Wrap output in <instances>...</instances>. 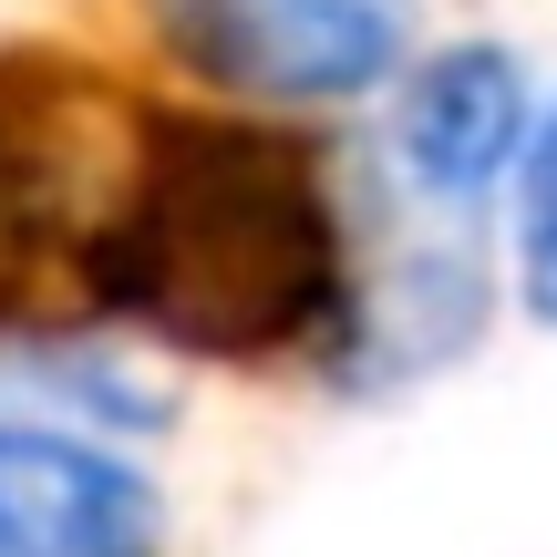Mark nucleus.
<instances>
[{
	"label": "nucleus",
	"mask_w": 557,
	"mask_h": 557,
	"mask_svg": "<svg viewBox=\"0 0 557 557\" xmlns=\"http://www.w3.org/2000/svg\"><path fill=\"white\" fill-rule=\"evenodd\" d=\"M176 41L248 94L331 103L403 62L413 0H176Z\"/></svg>",
	"instance_id": "7ed1b4c3"
},
{
	"label": "nucleus",
	"mask_w": 557,
	"mask_h": 557,
	"mask_svg": "<svg viewBox=\"0 0 557 557\" xmlns=\"http://www.w3.org/2000/svg\"><path fill=\"white\" fill-rule=\"evenodd\" d=\"M0 557H156V496L114 455L0 434Z\"/></svg>",
	"instance_id": "20e7f679"
},
{
	"label": "nucleus",
	"mask_w": 557,
	"mask_h": 557,
	"mask_svg": "<svg viewBox=\"0 0 557 557\" xmlns=\"http://www.w3.org/2000/svg\"><path fill=\"white\" fill-rule=\"evenodd\" d=\"M103 299L197 361L299 351L341 310V218L320 156L269 124H156L114 218Z\"/></svg>",
	"instance_id": "f257e3e1"
},
{
	"label": "nucleus",
	"mask_w": 557,
	"mask_h": 557,
	"mask_svg": "<svg viewBox=\"0 0 557 557\" xmlns=\"http://www.w3.org/2000/svg\"><path fill=\"white\" fill-rule=\"evenodd\" d=\"M517 269H527V310L557 320V114L527 145V227H517Z\"/></svg>",
	"instance_id": "423d86ee"
},
{
	"label": "nucleus",
	"mask_w": 557,
	"mask_h": 557,
	"mask_svg": "<svg viewBox=\"0 0 557 557\" xmlns=\"http://www.w3.org/2000/svg\"><path fill=\"white\" fill-rule=\"evenodd\" d=\"M135 114L52 52H0V331L114 310L103 259L135 186Z\"/></svg>",
	"instance_id": "f03ea898"
},
{
	"label": "nucleus",
	"mask_w": 557,
	"mask_h": 557,
	"mask_svg": "<svg viewBox=\"0 0 557 557\" xmlns=\"http://www.w3.org/2000/svg\"><path fill=\"white\" fill-rule=\"evenodd\" d=\"M517 145H527V73L506 52H485V41L423 62V83L403 94V165L444 207L485 197L517 165Z\"/></svg>",
	"instance_id": "39448f33"
}]
</instances>
